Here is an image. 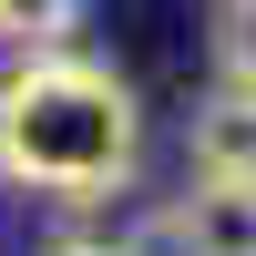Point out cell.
I'll use <instances>...</instances> for the list:
<instances>
[{
    "label": "cell",
    "instance_id": "cell-3",
    "mask_svg": "<svg viewBox=\"0 0 256 256\" xmlns=\"http://www.w3.org/2000/svg\"><path fill=\"white\" fill-rule=\"evenodd\" d=\"M184 164H195V174H256V82H226V92L195 102Z\"/></svg>",
    "mask_w": 256,
    "mask_h": 256
},
{
    "label": "cell",
    "instance_id": "cell-6",
    "mask_svg": "<svg viewBox=\"0 0 256 256\" xmlns=\"http://www.w3.org/2000/svg\"><path fill=\"white\" fill-rule=\"evenodd\" d=\"M52 256H123V246H92V236H62Z\"/></svg>",
    "mask_w": 256,
    "mask_h": 256
},
{
    "label": "cell",
    "instance_id": "cell-1",
    "mask_svg": "<svg viewBox=\"0 0 256 256\" xmlns=\"http://www.w3.org/2000/svg\"><path fill=\"white\" fill-rule=\"evenodd\" d=\"M144 154V113H134V82L82 62L72 41L62 52H20L0 72V174L20 195H52V205H102L113 184H134Z\"/></svg>",
    "mask_w": 256,
    "mask_h": 256
},
{
    "label": "cell",
    "instance_id": "cell-2",
    "mask_svg": "<svg viewBox=\"0 0 256 256\" xmlns=\"http://www.w3.org/2000/svg\"><path fill=\"white\" fill-rule=\"evenodd\" d=\"M174 256H256V174H195L164 216Z\"/></svg>",
    "mask_w": 256,
    "mask_h": 256
},
{
    "label": "cell",
    "instance_id": "cell-4",
    "mask_svg": "<svg viewBox=\"0 0 256 256\" xmlns=\"http://www.w3.org/2000/svg\"><path fill=\"white\" fill-rule=\"evenodd\" d=\"M82 31V0H0V41L10 52H62Z\"/></svg>",
    "mask_w": 256,
    "mask_h": 256
},
{
    "label": "cell",
    "instance_id": "cell-5",
    "mask_svg": "<svg viewBox=\"0 0 256 256\" xmlns=\"http://www.w3.org/2000/svg\"><path fill=\"white\" fill-rule=\"evenodd\" d=\"M216 62H226V82H256V0L216 10Z\"/></svg>",
    "mask_w": 256,
    "mask_h": 256
}]
</instances>
